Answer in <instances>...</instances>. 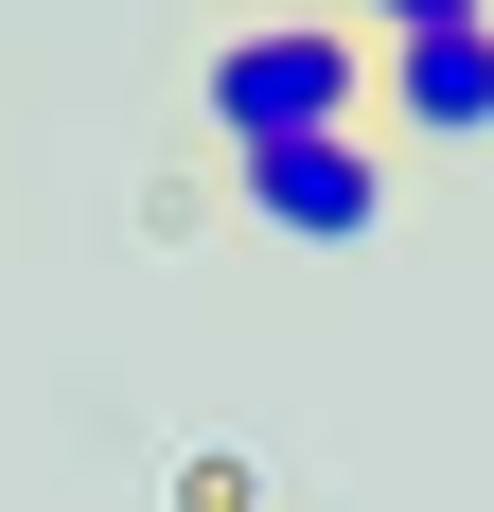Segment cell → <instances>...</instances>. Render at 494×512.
Returning a JSON list of instances; mask_svg holds the SVG:
<instances>
[{
  "label": "cell",
  "mask_w": 494,
  "mask_h": 512,
  "mask_svg": "<svg viewBox=\"0 0 494 512\" xmlns=\"http://www.w3.org/2000/svg\"><path fill=\"white\" fill-rule=\"evenodd\" d=\"M195 124H212V159H247V142H318V124H371V36H353V18H318V0L230 18V36L195 53Z\"/></svg>",
  "instance_id": "6da1fadb"
},
{
  "label": "cell",
  "mask_w": 494,
  "mask_h": 512,
  "mask_svg": "<svg viewBox=\"0 0 494 512\" xmlns=\"http://www.w3.org/2000/svg\"><path fill=\"white\" fill-rule=\"evenodd\" d=\"M230 212L283 230V248H371L389 230V124H318V142H247Z\"/></svg>",
  "instance_id": "7a4b0ae2"
},
{
  "label": "cell",
  "mask_w": 494,
  "mask_h": 512,
  "mask_svg": "<svg viewBox=\"0 0 494 512\" xmlns=\"http://www.w3.org/2000/svg\"><path fill=\"white\" fill-rule=\"evenodd\" d=\"M371 124H389V142H494V18L389 36L371 53Z\"/></svg>",
  "instance_id": "3957f363"
},
{
  "label": "cell",
  "mask_w": 494,
  "mask_h": 512,
  "mask_svg": "<svg viewBox=\"0 0 494 512\" xmlns=\"http://www.w3.org/2000/svg\"><path fill=\"white\" fill-rule=\"evenodd\" d=\"M177 512H265V460H247V442H195V460H177Z\"/></svg>",
  "instance_id": "277c9868"
},
{
  "label": "cell",
  "mask_w": 494,
  "mask_h": 512,
  "mask_svg": "<svg viewBox=\"0 0 494 512\" xmlns=\"http://www.w3.org/2000/svg\"><path fill=\"white\" fill-rule=\"evenodd\" d=\"M318 18H353V36L389 53V36H442V18H494V0H318Z\"/></svg>",
  "instance_id": "5b68a950"
}]
</instances>
